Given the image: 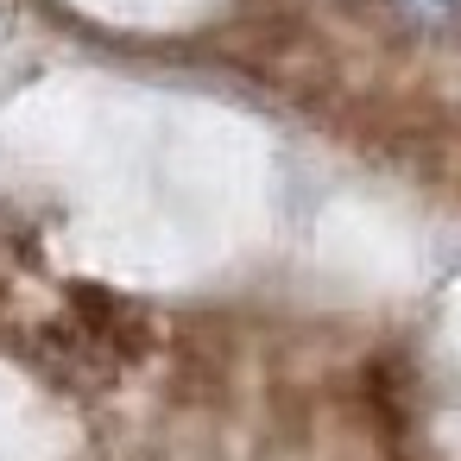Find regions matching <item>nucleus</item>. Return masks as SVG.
<instances>
[{
    "instance_id": "nucleus-1",
    "label": "nucleus",
    "mask_w": 461,
    "mask_h": 461,
    "mask_svg": "<svg viewBox=\"0 0 461 461\" xmlns=\"http://www.w3.org/2000/svg\"><path fill=\"white\" fill-rule=\"evenodd\" d=\"M404 14H417V20H429V26H436V20H448V14H455V0H404Z\"/></svg>"
}]
</instances>
